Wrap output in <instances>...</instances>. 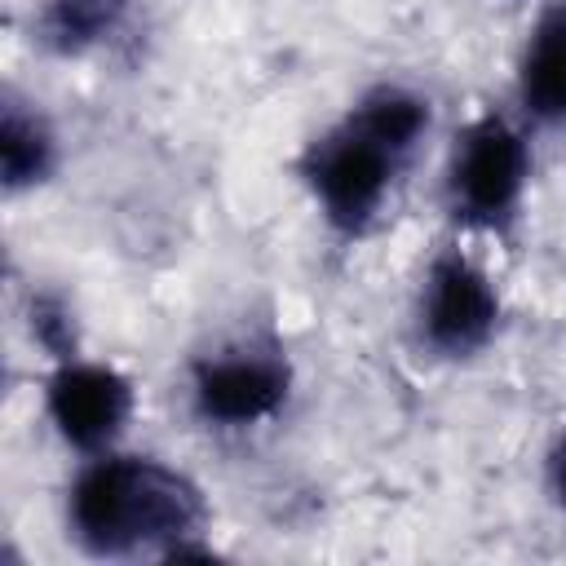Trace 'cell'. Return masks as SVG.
<instances>
[{
  "label": "cell",
  "mask_w": 566,
  "mask_h": 566,
  "mask_svg": "<svg viewBox=\"0 0 566 566\" xmlns=\"http://www.w3.org/2000/svg\"><path fill=\"white\" fill-rule=\"evenodd\" d=\"M203 522L199 486L155 455L111 447L88 455L66 486V535L93 557H186Z\"/></svg>",
  "instance_id": "cell-1"
},
{
  "label": "cell",
  "mask_w": 566,
  "mask_h": 566,
  "mask_svg": "<svg viewBox=\"0 0 566 566\" xmlns=\"http://www.w3.org/2000/svg\"><path fill=\"white\" fill-rule=\"evenodd\" d=\"M57 159V142L49 133V124L40 119L35 106L9 97L4 115H0V172L9 190H27L40 186L53 172Z\"/></svg>",
  "instance_id": "cell-9"
},
{
  "label": "cell",
  "mask_w": 566,
  "mask_h": 566,
  "mask_svg": "<svg viewBox=\"0 0 566 566\" xmlns=\"http://www.w3.org/2000/svg\"><path fill=\"white\" fill-rule=\"evenodd\" d=\"M495 323H500V292L486 279V270L455 248L438 252L416 296L420 340L442 358H473L495 336Z\"/></svg>",
  "instance_id": "cell-5"
},
{
  "label": "cell",
  "mask_w": 566,
  "mask_h": 566,
  "mask_svg": "<svg viewBox=\"0 0 566 566\" xmlns=\"http://www.w3.org/2000/svg\"><path fill=\"white\" fill-rule=\"evenodd\" d=\"M553 491H557V500H562V509H566V438L557 442V451H553Z\"/></svg>",
  "instance_id": "cell-10"
},
{
  "label": "cell",
  "mask_w": 566,
  "mask_h": 566,
  "mask_svg": "<svg viewBox=\"0 0 566 566\" xmlns=\"http://www.w3.org/2000/svg\"><path fill=\"white\" fill-rule=\"evenodd\" d=\"M517 102L539 124H566V0L539 9L517 57Z\"/></svg>",
  "instance_id": "cell-7"
},
{
  "label": "cell",
  "mask_w": 566,
  "mask_h": 566,
  "mask_svg": "<svg viewBox=\"0 0 566 566\" xmlns=\"http://www.w3.org/2000/svg\"><path fill=\"white\" fill-rule=\"evenodd\" d=\"M128 13V0H40L35 4V35L44 49L75 57L106 44Z\"/></svg>",
  "instance_id": "cell-8"
},
{
  "label": "cell",
  "mask_w": 566,
  "mask_h": 566,
  "mask_svg": "<svg viewBox=\"0 0 566 566\" xmlns=\"http://www.w3.org/2000/svg\"><path fill=\"white\" fill-rule=\"evenodd\" d=\"M44 416L66 447H75L80 455H102L128 429L133 385L115 367L71 354L44 380Z\"/></svg>",
  "instance_id": "cell-6"
},
{
  "label": "cell",
  "mask_w": 566,
  "mask_h": 566,
  "mask_svg": "<svg viewBox=\"0 0 566 566\" xmlns=\"http://www.w3.org/2000/svg\"><path fill=\"white\" fill-rule=\"evenodd\" d=\"M292 367L274 345H226L203 354L190 371V402L203 424L256 429L287 407Z\"/></svg>",
  "instance_id": "cell-4"
},
{
  "label": "cell",
  "mask_w": 566,
  "mask_h": 566,
  "mask_svg": "<svg viewBox=\"0 0 566 566\" xmlns=\"http://www.w3.org/2000/svg\"><path fill=\"white\" fill-rule=\"evenodd\" d=\"M531 181V146L526 133L486 111L464 124L447 155V203L473 230H504L526 195Z\"/></svg>",
  "instance_id": "cell-3"
},
{
  "label": "cell",
  "mask_w": 566,
  "mask_h": 566,
  "mask_svg": "<svg viewBox=\"0 0 566 566\" xmlns=\"http://www.w3.org/2000/svg\"><path fill=\"white\" fill-rule=\"evenodd\" d=\"M424 133L429 102L420 93L402 84L367 88L301 155V181L314 195L323 221L340 234H363L380 217Z\"/></svg>",
  "instance_id": "cell-2"
}]
</instances>
